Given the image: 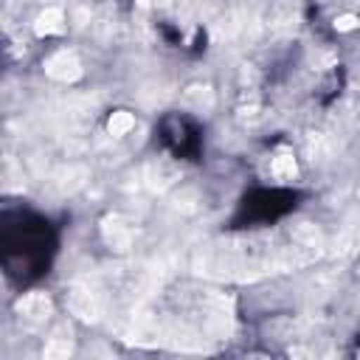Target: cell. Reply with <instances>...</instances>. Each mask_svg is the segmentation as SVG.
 I'll return each instance as SVG.
<instances>
[{"label": "cell", "mask_w": 360, "mask_h": 360, "mask_svg": "<svg viewBox=\"0 0 360 360\" xmlns=\"http://www.w3.org/2000/svg\"><path fill=\"white\" fill-rule=\"evenodd\" d=\"M298 22V8L292 0H262L256 8V25L270 31V34H284L295 28Z\"/></svg>", "instance_id": "1"}, {"label": "cell", "mask_w": 360, "mask_h": 360, "mask_svg": "<svg viewBox=\"0 0 360 360\" xmlns=\"http://www.w3.org/2000/svg\"><path fill=\"white\" fill-rule=\"evenodd\" d=\"M68 301V312L76 315L79 321H87V323H96L104 312V304H101V295L84 284H73L65 295Z\"/></svg>", "instance_id": "2"}, {"label": "cell", "mask_w": 360, "mask_h": 360, "mask_svg": "<svg viewBox=\"0 0 360 360\" xmlns=\"http://www.w3.org/2000/svg\"><path fill=\"white\" fill-rule=\"evenodd\" d=\"M45 73H48L51 79L68 84V82H76V79L82 76V62H79V56H76L73 51L62 48V51H56V53H51V56L45 59Z\"/></svg>", "instance_id": "3"}, {"label": "cell", "mask_w": 360, "mask_h": 360, "mask_svg": "<svg viewBox=\"0 0 360 360\" xmlns=\"http://www.w3.org/2000/svg\"><path fill=\"white\" fill-rule=\"evenodd\" d=\"M143 180H146V186H149L152 191H166L169 186H174V183L180 180V169H177L172 160L158 158V160H152V163L146 166Z\"/></svg>", "instance_id": "4"}, {"label": "cell", "mask_w": 360, "mask_h": 360, "mask_svg": "<svg viewBox=\"0 0 360 360\" xmlns=\"http://www.w3.org/2000/svg\"><path fill=\"white\" fill-rule=\"evenodd\" d=\"M51 309H53V304H51V298L45 292H28V295H22L17 301L20 318L28 321V323H34V326L37 323H45L51 318Z\"/></svg>", "instance_id": "5"}, {"label": "cell", "mask_w": 360, "mask_h": 360, "mask_svg": "<svg viewBox=\"0 0 360 360\" xmlns=\"http://www.w3.org/2000/svg\"><path fill=\"white\" fill-rule=\"evenodd\" d=\"M101 233H104V242L118 253H127L132 248V228L118 217H107L101 225Z\"/></svg>", "instance_id": "6"}, {"label": "cell", "mask_w": 360, "mask_h": 360, "mask_svg": "<svg viewBox=\"0 0 360 360\" xmlns=\"http://www.w3.org/2000/svg\"><path fill=\"white\" fill-rule=\"evenodd\" d=\"M183 104L194 112H208L214 107V90L208 84H191L183 90Z\"/></svg>", "instance_id": "7"}, {"label": "cell", "mask_w": 360, "mask_h": 360, "mask_svg": "<svg viewBox=\"0 0 360 360\" xmlns=\"http://www.w3.org/2000/svg\"><path fill=\"white\" fill-rule=\"evenodd\" d=\"M65 28V11L56 8V6H48L37 20H34V31L39 37H48V34H59Z\"/></svg>", "instance_id": "8"}, {"label": "cell", "mask_w": 360, "mask_h": 360, "mask_svg": "<svg viewBox=\"0 0 360 360\" xmlns=\"http://www.w3.org/2000/svg\"><path fill=\"white\" fill-rule=\"evenodd\" d=\"M270 169H273V177H276L278 183L292 180V177H295V172H298L295 158H292V152H290V149H278V152H276V158H273V163H270Z\"/></svg>", "instance_id": "9"}, {"label": "cell", "mask_w": 360, "mask_h": 360, "mask_svg": "<svg viewBox=\"0 0 360 360\" xmlns=\"http://www.w3.org/2000/svg\"><path fill=\"white\" fill-rule=\"evenodd\" d=\"M84 177H87V169L68 166V169H59L53 174V186H59V191H73V188H79L84 183Z\"/></svg>", "instance_id": "10"}, {"label": "cell", "mask_w": 360, "mask_h": 360, "mask_svg": "<svg viewBox=\"0 0 360 360\" xmlns=\"http://www.w3.org/2000/svg\"><path fill=\"white\" fill-rule=\"evenodd\" d=\"M70 352H73V340H70V335L65 338L62 332L53 335V338H48V343H45V349H42V354H45L48 360H62V357H68Z\"/></svg>", "instance_id": "11"}, {"label": "cell", "mask_w": 360, "mask_h": 360, "mask_svg": "<svg viewBox=\"0 0 360 360\" xmlns=\"http://www.w3.org/2000/svg\"><path fill=\"white\" fill-rule=\"evenodd\" d=\"M132 127H135V115H132V112H127V110L112 112V115H110V121H107V132H110L112 138L127 135Z\"/></svg>", "instance_id": "12"}, {"label": "cell", "mask_w": 360, "mask_h": 360, "mask_svg": "<svg viewBox=\"0 0 360 360\" xmlns=\"http://www.w3.org/2000/svg\"><path fill=\"white\" fill-rule=\"evenodd\" d=\"M357 17L354 14H340V17H335V28L338 31H352V28H357Z\"/></svg>", "instance_id": "13"}]
</instances>
